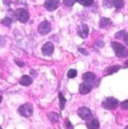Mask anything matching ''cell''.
I'll list each match as a JSON object with an SVG mask.
<instances>
[{"instance_id": "6da1fadb", "label": "cell", "mask_w": 128, "mask_h": 129, "mask_svg": "<svg viewBox=\"0 0 128 129\" xmlns=\"http://www.w3.org/2000/svg\"><path fill=\"white\" fill-rule=\"evenodd\" d=\"M112 47L114 50V52L117 57L118 58H126L128 56V50L126 47L121 44L114 41L112 43Z\"/></svg>"}, {"instance_id": "7a4b0ae2", "label": "cell", "mask_w": 128, "mask_h": 129, "mask_svg": "<svg viewBox=\"0 0 128 129\" xmlns=\"http://www.w3.org/2000/svg\"><path fill=\"white\" fill-rule=\"evenodd\" d=\"M119 104V101L114 97L105 98L102 102V107L106 110H115Z\"/></svg>"}, {"instance_id": "3957f363", "label": "cell", "mask_w": 128, "mask_h": 129, "mask_svg": "<svg viewBox=\"0 0 128 129\" xmlns=\"http://www.w3.org/2000/svg\"><path fill=\"white\" fill-rule=\"evenodd\" d=\"M18 113L21 116L29 118L33 113V107L30 103L24 104L18 108Z\"/></svg>"}, {"instance_id": "277c9868", "label": "cell", "mask_w": 128, "mask_h": 129, "mask_svg": "<svg viewBox=\"0 0 128 129\" xmlns=\"http://www.w3.org/2000/svg\"><path fill=\"white\" fill-rule=\"evenodd\" d=\"M15 16L17 20H19L22 23H25L28 21L30 18V15L28 11L24 8H19L15 12Z\"/></svg>"}, {"instance_id": "5b68a950", "label": "cell", "mask_w": 128, "mask_h": 129, "mask_svg": "<svg viewBox=\"0 0 128 129\" xmlns=\"http://www.w3.org/2000/svg\"><path fill=\"white\" fill-rule=\"evenodd\" d=\"M77 113H78V116L83 120H90L93 118V114L91 110L88 107H81L78 110Z\"/></svg>"}, {"instance_id": "8992f818", "label": "cell", "mask_w": 128, "mask_h": 129, "mask_svg": "<svg viewBox=\"0 0 128 129\" xmlns=\"http://www.w3.org/2000/svg\"><path fill=\"white\" fill-rule=\"evenodd\" d=\"M51 25L47 20L41 22L38 27V32H39V34H41V35H48L51 32Z\"/></svg>"}, {"instance_id": "52a82bcc", "label": "cell", "mask_w": 128, "mask_h": 129, "mask_svg": "<svg viewBox=\"0 0 128 129\" xmlns=\"http://www.w3.org/2000/svg\"><path fill=\"white\" fill-rule=\"evenodd\" d=\"M60 0H45L44 3V7L49 11H53L56 10L59 5Z\"/></svg>"}, {"instance_id": "ba28073f", "label": "cell", "mask_w": 128, "mask_h": 129, "mask_svg": "<svg viewBox=\"0 0 128 129\" xmlns=\"http://www.w3.org/2000/svg\"><path fill=\"white\" fill-rule=\"evenodd\" d=\"M54 44L51 42H47L44 44V46L42 47V53L43 55L46 56H50L53 54L54 53Z\"/></svg>"}, {"instance_id": "9c48e42d", "label": "cell", "mask_w": 128, "mask_h": 129, "mask_svg": "<svg viewBox=\"0 0 128 129\" xmlns=\"http://www.w3.org/2000/svg\"><path fill=\"white\" fill-rule=\"evenodd\" d=\"M92 89V86L87 82H83L79 85V93L81 95H87L88 94Z\"/></svg>"}, {"instance_id": "30bf717a", "label": "cell", "mask_w": 128, "mask_h": 129, "mask_svg": "<svg viewBox=\"0 0 128 129\" xmlns=\"http://www.w3.org/2000/svg\"><path fill=\"white\" fill-rule=\"evenodd\" d=\"M89 34V28L87 24H82L81 26H79L78 29V35L83 39H85L88 38Z\"/></svg>"}, {"instance_id": "8fae6325", "label": "cell", "mask_w": 128, "mask_h": 129, "mask_svg": "<svg viewBox=\"0 0 128 129\" xmlns=\"http://www.w3.org/2000/svg\"><path fill=\"white\" fill-rule=\"evenodd\" d=\"M112 25V22L109 18L102 17L100 20V22H99V28H101V29H106V28L109 27Z\"/></svg>"}, {"instance_id": "7c38bea8", "label": "cell", "mask_w": 128, "mask_h": 129, "mask_svg": "<svg viewBox=\"0 0 128 129\" xmlns=\"http://www.w3.org/2000/svg\"><path fill=\"white\" fill-rule=\"evenodd\" d=\"M20 84L22 85V86H28L30 85H31L32 83V77L27 76V75H24L23 76L20 81H19Z\"/></svg>"}, {"instance_id": "4fadbf2b", "label": "cell", "mask_w": 128, "mask_h": 129, "mask_svg": "<svg viewBox=\"0 0 128 129\" xmlns=\"http://www.w3.org/2000/svg\"><path fill=\"white\" fill-rule=\"evenodd\" d=\"M82 78L84 80V82H87V83H90L94 81V80L96 78V76L92 72H86V73H84L83 74Z\"/></svg>"}, {"instance_id": "5bb4252c", "label": "cell", "mask_w": 128, "mask_h": 129, "mask_svg": "<svg viewBox=\"0 0 128 129\" xmlns=\"http://www.w3.org/2000/svg\"><path fill=\"white\" fill-rule=\"evenodd\" d=\"M86 126L88 128L97 129L99 128V122L96 119H91L88 122L86 123Z\"/></svg>"}, {"instance_id": "9a60e30c", "label": "cell", "mask_w": 128, "mask_h": 129, "mask_svg": "<svg viewBox=\"0 0 128 129\" xmlns=\"http://www.w3.org/2000/svg\"><path fill=\"white\" fill-rule=\"evenodd\" d=\"M121 68V65L119 64H115L113 66H110L109 68H107L106 69V74L105 75H111L114 73H116L117 71H118Z\"/></svg>"}, {"instance_id": "2e32d148", "label": "cell", "mask_w": 128, "mask_h": 129, "mask_svg": "<svg viewBox=\"0 0 128 129\" xmlns=\"http://www.w3.org/2000/svg\"><path fill=\"white\" fill-rule=\"evenodd\" d=\"M48 119L51 120V122L53 123H56L59 119V116L57 113H49L48 114Z\"/></svg>"}, {"instance_id": "e0dca14e", "label": "cell", "mask_w": 128, "mask_h": 129, "mask_svg": "<svg viewBox=\"0 0 128 129\" xmlns=\"http://www.w3.org/2000/svg\"><path fill=\"white\" fill-rule=\"evenodd\" d=\"M113 6L116 8V9H121L124 6V0H113Z\"/></svg>"}, {"instance_id": "ac0fdd59", "label": "cell", "mask_w": 128, "mask_h": 129, "mask_svg": "<svg viewBox=\"0 0 128 129\" xmlns=\"http://www.w3.org/2000/svg\"><path fill=\"white\" fill-rule=\"evenodd\" d=\"M59 99H60V107L61 110H63L65 107V104H66L67 100L64 98V96L61 92L59 93Z\"/></svg>"}, {"instance_id": "d6986e66", "label": "cell", "mask_w": 128, "mask_h": 129, "mask_svg": "<svg viewBox=\"0 0 128 129\" xmlns=\"http://www.w3.org/2000/svg\"><path fill=\"white\" fill-rule=\"evenodd\" d=\"M1 23L5 26V27H10L11 26V23H12V20L11 18L9 17H5L2 21H1Z\"/></svg>"}, {"instance_id": "ffe728a7", "label": "cell", "mask_w": 128, "mask_h": 129, "mask_svg": "<svg viewBox=\"0 0 128 129\" xmlns=\"http://www.w3.org/2000/svg\"><path fill=\"white\" fill-rule=\"evenodd\" d=\"M77 2L79 4L82 5L83 6L88 7V6H90V5H91L93 4L94 0H77Z\"/></svg>"}, {"instance_id": "44dd1931", "label": "cell", "mask_w": 128, "mask_h": 129, "mask_svg": "<svg viewBox=\"0 0 128 129\" xmlns=\"http://www.w3.org/2000/svg\"><path fill=\"white\" fill-rule=\"evenodd\" d=\"M78 74V72L75 69H70L69 71H68V74H67V76L69 78H75Z\"/></svg>"}, {"instance_id": "7402d4cb", "label": "cell", "mask_w": 128, "mask_h": 129, "mask_svg": "<svg viewBox=\"0 0 128 129\" xmlns=\"http://www.w3.org/2000/svg\"><path fill=\"white\" fill-rule=\"evenodd\" d=\"M103 6L107 8H111L113 6V0H103Z\"/></svg>"}, {"instance_id": "603a6c76", "label": "cell", "mask_w": 128, "mask_h": 129, "mask_svg": "<svg viewBox=\"0 0 128 129\" xmlns=\"http://www.w3.org/2000/svg\"><path fill=\"white\" fill-rule=\"evenodd\" d=\"M63 2L65 5H66L68 7H72L77 2V0H63Z\"/></svg>"}, {"instance_id": "cb8c5ba5", "label": "cell", "mask_w": 128, "mask_h": 129, "mask_svg": "<svg viewBox=\"0 0 128 129\" xmlns=\"http://www.w3.org/2000/svg\"><path fill=\"white\" fill-rule=\"evenodd\" d=\"M125 30H121V31H120V32H118L115 35V38H118V39H121V38H124V35H125Z\"/></svg>"}, {"instance_id": "d4e9b609", "label": "cell", "mask_w": 128, "mask_h": 129, "mask_svg": "<svg viewBox=\"0 0 128 129\" xmlns=\"http://www.w3.org/2000/svg\"><path fill=\"white\" fill-rule=\"evenodd\" d=\"M121 107L123 110H128V100H125L121 104Z\"/></svg>"}, {"instance_id": "484cf974", "label": "cell", "mask_w": 128, "mask_h": 129, "mask_svg": "<svg viewBox=\"0 0 128 129\" xmlns=\"http://www.w3.org/2000/svg\"><path fill=\"white\" fill-rule=\"evenodd\" d=\"M78 51L79 52H81V53H82L84 55H89V53H88L87 51H86V50H84V49H82V48H78Z\"/></svg>"}, {"instance_id": "4316f807", "label": "cell", "mask_w": 128, "mask_h": 129, "mask_svg": "<svg viewBox=\"0 0 128 129\" xmlns=\"http://www.w3.org/2000/svg\"><path fill=\"white\" fill-rule=\"evenodd\" d=\"M124 43L128 46V32L127 33H125L124 36Z\"/></svg>"}, {"instance_id": "83f0119b", "label": "cell", "mask_w": 128, "mask_h": 129, "mask_svg": "<svg viewBox=\"0 0 128 129\" xmlns=\"http://www.w3.org/2000/svg\"><path fill=\"white\" fill-rule=\"evenodd\" d=\"M66 127H67V128H73V125H71V122H70L69 120L66 122Z\"/></svg>"}, {"instance_id": "f1b7e54d", "label": "cell", "mask_w": 128, "mask_h": 129, "mask_svg": "<svg viewBox=\"0 0 128 129\" xmlns=\"http://www.w3.org/2000/svg\"><path fill=\"white\" fill-rule=\"evenodd\" d=\"M16 63H17V64L18 66H20V67H23V66L25 64H24V62H22V63H21V62H17Z\"/></svg>"}, {"instance_id": "f546056e", "label": "cell", "mask_w": 128, "mask_h": 129, "mask_svg": "<svg viewBox=\"0 0 128 129\" xmlns=\"http://www.w3.org/2000/svg\"><path fill=\"white\" fill-rule=\"evenodd\" d=\"M124 67L128 68V60H126V61L124 62Z\"/></svg>"}, {"instance_id": "4dcf8cb0", "label": "cell", "mask_w": 128, "mask_h": 129, "mask_svg": "<svg viewBox=\"0 0 128 129\" xmlns=\"http://www.w3.org/2000/svg\"><path fill=\"white\" fill-rule=\"evenodd\" d=\"M2 98L0 97V104H1V102H2Z\"/></svg>"}, {"instance_id": "1f68e13d", "label": "cell", "mask_w": 128, "mask_h": 129, "mask_svg": "<svg viewBox=\"0 0 128 129\" xmlns=\"http://www.w3.org/2000/svg\"><path fill=\"white\" fill-rule=\"evenodd\" d=\"M126 128H128V125H127V126H126Z\"/></svg>"}]
</instances>
